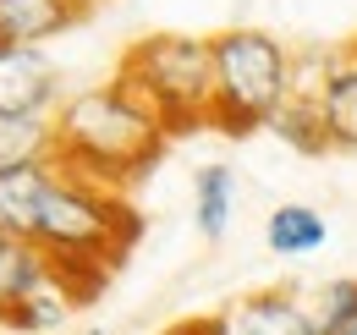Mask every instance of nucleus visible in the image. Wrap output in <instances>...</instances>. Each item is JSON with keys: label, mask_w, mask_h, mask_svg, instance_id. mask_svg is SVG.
I'll list each match as a JSON object with an SVG mask.
<instances>
[{"label": "nucleus", "mask_w": 357, "mask_h": 335, "mask_svg": "<svg viewBox=\"0 0 357 335\" xmlns=\"http://www.w3.org/2000/svg\"><path fill=\"white\" fill-rule=\"evenodd\" d=\"M137 231H143V220H137V209L121 193L93 187L83 176H66V170H61L55 187H50V198H45V214H39L33 242L50 253L55 281L77 297V302H93L99 286L110 281V269H116V264L127 258V248L137 242Z\"/></svg>", "instance_id": "nucleus-2"}, {"label": "nucleus", "mask_w": 357, "mask_h": 335, "mask_svg": "<svg viewBox=\"0 0 357 335\" xmlns=\"http://www.w3.org/2000/svg\"><path fill=\"white\" fill-rule=\"evenodd\" d=\"M225 335H319L313 308L291 286H259L220 313Z\"/></svg>", "instance_id": "nucleus-7"}, {"label": "nucleus", "mask_w": 357, "mask_h": 335, "mask_svg": "<svg viewBox=\"0 0 357 335\" xmlns=\"http://www.w3.org/2000/svg\"><path fill=\"white\" fill-rule=\"evenodd\" d=\"M116 77L165 121L171 137L215 121V44L198 34H149L127 44Z\"/></svg>", "instance_id": "nucleus-4"}, {"label": "nucleus", "mask_w": 357, "mask_h": 335, "mask_svg": "<svg viewBox=\"0 0 357 335\" xmlns=\"http://www.w3.org/2000/svg\"><path fill=\"white\" fill-rule=\"evenodd\" d=\"M330 242V220L313 204H275L264 220V248L275 258H308Z\"/></svg>", "instance_id": "nucleus-11"}, {"label": "nucleus", "mask_w": 357, "mask_h": 335, "mask_svg": "<svg viewBox=\"0 0 357 335\" xmlns=\"http://www.w3.org/2000/svg\"><path fill=\"white\" fill-rule=\"evenodd\" d=\"M83 6H89V0H83Z\"/></svg>", "instance_id": "nucleus-20"}, {"label": "nucleus", "mask_w": 357, "mask_h": 335, "mask_svg": "<svg viewBox=\"0 0 357 335\" xmlns=\"http://www.w3.org/2000/svg\"><path fill=\"white\" fill-rule=\"evenodd\" d=\"M66 105L61 66L33 44H0V110L6 116H39L55 121V110Z\"/></svg>", "instance_id": "nucleus-6"}, {"label": "nucleus", "mask_w": 357, "mask_h": 335, "mask_svg": "<svg viewBox=\"0 0 357 335\" xmlns=\"http://www.w3.org/2000/svg\"><path fill=\"white\" fill-rule=\"evenodd\" d=\"M50 160H55V121L6 116V110H0V170L50 165Z\"/></svg>", "instance_id": "nucleus-14"}, {"label": "nucleus", "mask_w": 357, "mask_h": 335, "mask_svg": "<svg viewBox=\"0 0 357 335\" xmlns=\"http://www.w3.org/2000/svg\"><path fill=\"white\" fill-rule=\"evenodd\" d=\"M61 165H22V170H0V237H28L39 231V214H45V198L55 187Z\"/></svg>", "instance_id": "nucleus-8"}, {"label": "nucleus", "mask_w": 357, "mask_h": 335, "mask_svg": "<svg viewBox=\"0 0 357 335\" xmlns=\"http://www.w3.org/2000/svg\"><path fill=\"white\" fill-rule=\"evenodd\" d=\"M160 335H225V325H220V313H187L176 325H165Z\"/></svg>", "instance_id": "nucleus-17"}, {"label": "nucleus", "mask_w": 357, "mask_h": 335, "mask_svg": "<svg viewBox=\"0 0 357 335\" xmlns=\"http://www.w3.org/2000/svg\"><path fill=\"white\" fill-rule=\"evenodd\" d=\"M66 335H105L99 325H83V330H66Z\"/></svg>", "instance_id": "nucleus-18"}, {"label": "nucleus", "mask_w": 357, "mask_h": 335, "mask_svg": "<svg viewBox=\"0 0 357 335\" xmlns=\"http://www.w3.org/2000/svg\"><path fill=\"white\" fill-rule=\"evenodd\" d=\"M347 335H357V330H347Z\"/></svg>", "instance_id": "nucleus-19"}, {"label": "nucleus", "mask_w": 357, "mask_h": 335, "mask_svg": "<svg viewBox=\"0 0 357 335\" xmlns=\"http://www.w3.org/2000/svg\"><path fill=\"white\" fill-rule=\"evenodd\" d=\"M313 325L319 335H347L357 330V275H335V281H324L319 292H313Z\"/></svg>", "instance_id": "nucleus-16"}, {"label": "nucleus", "mask_w": 357, "mask_h": 335, "mask_svg": "<svg viewBox=\"0 0 357 335\" xmlns=\"http://www.w3.org/2000/svg\"><path fill=\"white\" fill-rule=\"evenodd\" d=\"M83 17V0H0V44L45 50Z\"/></svg>", "instance_id": "nucleus-9"}, {"label": "nucleus", "mask_w": 357, "mask_h": 335, "mask_svg": "<svg viewBox=\"0 0 357 335\" xmlns=\"http://www.w3.org/2000/svg\"><path fill=\"white\" fill-rule=\"evenodd\" d=\"M297 94H313L324 132H330V149L357 154V44H341L313 61L297 55Z\"/></svg>", "instance_id": "nucleus-5"}, {"label": "nucleus", "mask_w": 357, "mask_h": 335, "mask_svg": "<svg viewBox=\"0 0 357 335\" xmlns=\"http://www.w3.org/2000/svg\"><path fill=\"white\" fill-rule=\"evenodd\" d=\"M215 44V132H269L280 105L297 94V55L264 28H220Z\"/></svg>", "instance_id": "nucleus-3"}, {"label": "nucleus", "mask_w": 357, "mask_h": 335, "mask_svg": "<svg viewBox=\"0 0 357 335\" xmlns=\"http://www.w3.org/2000/svg\"><path fill=\"white\" fill-rule=\"evenodd\" d=\"M55 281V264H50V253L39 242H28V237H0V313L11 308V302H22V297H33L39 286Z\"/></svg>", "instance_id": "nucleus-13"}, {"label": "nucleus", "mask_w": 357, "mask_h": 335, "mask_svg": "<svg viewBox=\"0 0 357 335\" xmlns=\"http://www.w3.org/2000/svg\"><path fill=\"white\" fill-rule=\"evenodd\" d=\"M352 44H357V39H352Z\"/></svg>", "instance_id": "nucleus-21"}, {"label": "nucleus", "mask_w": 357, "mask_h": 335, "mask_svg": "<svg viewBox=\"0 0 357 335\" xmlns=\"http://www.w3.org/2000/svg\"><path fill=\"white\" fill-rule=\"evenodd\" d=\"M165 121L121 77H110L99 88L66 94V105L55 110V165L121 193L165 154Z\"/></svg>", "instance_id": "nucleus-1"}, {"label": "nucleus", "mask_w": 357, "mask_h": 335, "mask_svg": "<svg viewBox=\"0 0 357 335\" xmlns=\"http://www.w3.org/2000/svg\"><path fill=\"white\" fill-rule=\"evenodd\" d=\"M269 132H275L286 149H297V154H330V132H324V116H319L313 94H291V99L280 105V116L269 121Z\"/></svg>", "instance_id": "nucleus-15"}, {"label": "nucleus", "mask_w": 357, "mask_h": 335, "mask_svg": "<svg viewBox=\"0 0 357 335\" xmlns=\"http://www.w3.org/2000/svg\"><path fill=\"white\" fill-rule=\"evenodd\" d=\"M236 170L231 165H204L192 176V225H198V237L204 242H220L225 231H231V220H236Z\"/></svg>", "instance_id": "nucleus-12"}, {"label": "nucleus", "mask_w": 357, "mask_h": 335, "mask_svg": "<svg viewBox=\"0 0 357 335\" xmlns=\"http://www.w3.org/2000/svg\"><path fill=\"white\" fill-rule=\"evenodd\" d=\"M77 308H83L77 297L66 292L61 281H50V286H39L33 297L11 302V308L0 313V330H6V335H66Z\"/></svg>", "instance_id": "nucleus-10"}]
</instances>
